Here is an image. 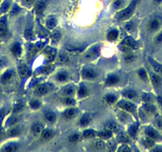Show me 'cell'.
<instances>
[{
  "mask_svg": "<svg viewBox=\"0 0 162 152\" xmlns=\"http://www.w3.org/2000/svg\"><path fill=\"white\" fill-rule=\"evenodd\" d=\"M95 136H97V132L92 129H87L83 132V136L84 138H92Z\"/></svg>",
  "mask_w": 162,
  "mask_h": 152,
  "instance_id": "cell-32",
  "label": "cell"
},
{
  "mask_svg": "<svg viewBox=\"0 0 162 152\" xmlns=\"http://www.w3.org/2000/svg\"><path fill=\"white\" fill-rule=\"evenodd\" d=\"M155 43L156 44H161V43H162V31L160 34H158V35L155 37Z\"/></svg>",
  "mask_w": 162,
  "mask_h": 152,
  "instance_id": "cell-54",
  "label": "cell"
},
{
  "mask_svg": "<svg viewBox=\"0 0 162 152\" xmlns=\"http://www.w3.org/2000/svg\"><path fill=\"white\" fill-rule=\"evenodd\" d=\"M7 32V27H6V24L5 21L1 20L0 21V36H3L5 35Z\"/></svg>",
  "mask_w": 162,
  "mask_h": 152,
  "instance_id": "cell-34",
  "label": "cell"
},
{
  "mask_svg": "<svg viewBox=\"0 0 162 152\" xmlns=\"http://www.w3.org/2000/svg\"><path fill=\"white\" fill-rule=\"evenodd\" d=\"M75 92H76V86H68L65 89V94L68 96V97L74 95Z\"/></svg>",
  "mask_w": 162,
  "mask_h": 152,
  "instance_id": "cell-28",
  "label": "cell"
},
{
  "mask_svg": "<svg viewBox=\"0 0 162 152\" xmlns=\"http://www.w3.org/2000/svg\"><path fill=\"white\" fill-rule=\"evenodd\" d=\"M122 44L127 45L132 49H138V44L135 41V40L130 37V36H127V37L124 38V40L122 41Z\"/></svg>",
  "mask_w": 162,
  "mask_h": 152,
  "instance_id": "cell-8",
  "label": "cell"
},
{
  "mask_svg": "<svg viewBox=\"0 0 162 152\" xmlns=\"http://www.w3.org/2000/svg\"><path fill=\"white\" fill-rule=\"evenodd\" d=\"M123 95L124 96L125 98H127V99L133 100V99H134V98H136L137 93L134 91V90H125V91L123 93Z\"/></svg>",
  "mask_w": 162,
  "mask_h": 152,
  "instance_id": "cell-18",
  "label": "cell"
},
{
  "mask_svg": "<svg viewBox=\"0 0 162 152\" xmlns=\"http://www.w3.org/2000/svg\"><path fill=\"white\" fill-rule=\"evenodd\" d=\"M25 37L27 40H32L34 38V32L32 31L31 29H26L25 31Z\"/></svg>",
  "mask_w": 162,
  "mask_h": 152,
  "instance_id": "cell-44",
  "label": "cell"
},
{
  "mask_svg": "<svg viewBox=\"0 0 162 152\" xmlns=\"http://www.w3.org/2000/svg\"><path fill=\"white\" fill-rule=\"evenodd\" d=\"M10 7H11V3H9L8 1H5L0 7V12L1 13H6V12H7Z\"/></svg>",
  "mask_w": 162,
  "mask_h": 152,
  "instance_id": "cell-40",
  "label": "cell"
},
{
  "mask_svg": "<svg viewBox=\"0 0 162 152\" xmlns=\"http://www.w3.org/2000/svg\"><path fill=\"white\" fill-rule=\"evenodd\" d=\"M118 30L116 29H113V30H110L108 34H107V38L110 41H115L116 39L118 38Z\"/></svg>",
  "mask_w": 162,
  "mask_h": 152,
  "instance_id": "cell-29",
  "label": "cell"
},
{
  "mask_svg": "<svg viewBox=\"0 0 162 152\" xmlns=\"http://www.w3.org/2000/svg\"><path fill=\"white\" fill-rule=\"evenodd\" d=\"M104 101L107 104H114L117 101V97L113 93H108L105 95Z\"/></svg>",
  "mask_w": 162,
  "mask_h": 152,
  "instance_id": "cell-22",
  "label": "cell"
},
{
  "mask_svg": "<svg viewBox=\"0 0 162 152\" xmlns=\"http://www.w3.org/2000/svg\"><path fill=\"white\" fill-rule=\"evenodd\" d=\"M157 101H158V102H159L160 105L162 106V98H161V97H158V98H157Z\"/></svg>",
  "mask_w": 162,
  "mask_h": 152,
  "instance_id": "cell-61",
  "label": "cell"
},
{
  "mask_svg": "<svg viewBox=\"0 0 162 152\" xmlns=\"http://www.w3.org/2000/svg\"><path fill=\"white\" fill-rule=\"evenodd\" d=\"M68 59V57L67 56L64 54H60L59 56H58V62L60 63H65Z\"/></svg>",
  "mask_w": 162,
  "mask_h": 152,
  "instance_id": "cell-53",
  "label": "cell"
},
{
  "mask_svg": "<svg viewBox=\"0 0 162 152\" xmlns=\"http://www.w3.org/2000/svg\"><path fill=\"white\" fill-rule=\"evenodd\" d=\"M146 134L147 136L154 139V140H158V139H161V135L155 129L152 128H148L146 129Z\"/></svg>",
  "mask_w": 162,
  "mask_h": 152,
  "instance_id": "cell-6",
  "label": "cell"
},
{
  "mask_svg": "<svg viewBox=\"0 0 162 152\" xmlns=\"http://www.w3.org/2000/svg\"><path fill=\"white\" fill-rule=\"evenodd\" d=\"M149 61L151 63L152 66L153 67V70H154V71L156 72V74L162 75V65L158 64L157 63L153 61V59H149Z\"/></svg>",
  "mask_w": 162,
  "mask_h": 152,
  "instance_id": "cell-19",
  "label": "cell"
},
{
  "mask_svg": "<svg viewBox=\"0 0 162 152\" xmlns=\"http://www.w3.org/2000/svg\"><path fill=\"white\" fill-rule=\"evenodd\" d=\"M21 128L19 126H11V128L7 131V135L9 136H16L20 133Z\"/></svg>",
  "mask_w": 162,
  "mask_h": 152,
  "instance_id": "cell-14",
  "label": "cell"
},
{
  "mask_svg": "<svg viewBox=\"0 0 162 152\" xmlns=\"http://www.w3.org/2000/svg\"><path fill=\"white\" fill-rule=\"evenodd\" d=\"M97 136L99 137H100V139H109L111 138V136H112V132L106 129L104 131L97 132Z\"/></svg>",
  "mask_w": 162,
  "mask_h": 152,
  "instance_id": "cell-16",
  "label": "cell"
},
{
  "mask_svg": "<svg viewBox=\"0 0 162 152\" xmlns=\"http://www.w3.org/2000/svg\"><path fill=\"white\" fill-rule=\"evenodd\" d=\"M22 108H23V105H22V102H17L15 106H14V111L15 113H17V112H19L20 110H22Z\"/></svg>",
  "mask_w": 162,
  "mask_h": 152,
  "instance_id": "cell-52",
  "label": "cell"
},
{
  "mask_svg": "<svg viewBox=\"0 0 162 152\" xmlns=\"http://www.w3.org/2000/svg\"><path fill=\"white\" fill-rule=\"evenodd\" d=\"M18 9H17V6H14V7L13 8V10H12V11H11V13L12 14H17L18 13Z\"/></svg>",
  "mask_w": 162,
  "mask_h": 152,
  "instance_id": "cell-60",
  "label": "cell"
},
{
  "mask_svg": "<svg viewBox=\"0 0 162 152\" xmlns=\"http://www.w3.org/2000/svg\"><path fill=\"white\" fill-rule=\"evenodd\" d=\"M118 151H123V152L131 151V149L128 147V146H126V145H123L122 147L118 148Z\"/></svg>",
  "mask_w": 162,
  "mask_h": 152,
  "instance_id": "cell-55",
  "label": "cell"
},
{
  "mask_svg": "<svg viewBox=\"0 0 162 152\" xmlns=\"http://www.w3.org/2000/svg\"><path fill=\"white\" fill-rule=\"evenodd\" d=\"M137 3H138V0H133L130 3V4L127 6V7L121 11L119 13L117 14V18L118 20L120 21H125L126 19L130 18V16L133 14V11L135 10L136 7Z\"/></svg>",
  "mask_w": 162,
  "mask_h": 152,
  "instance_id": "cell-1",
  "label": "cell"
},
{
  "mask_svg": "<svg viewBox=\"0 0 162 152\" xmlns=\"http://www.w3.org/2000/svg\"><path fill=\"white\" fill-rule=\"evenodd\" d=\"M93 146L98 149H105L107 148V145L102 139H96L93 142Z\"/></svg>",
  "mask_w": 162,
  "mask_h": 152,
  "instance_id": "cell-27",
  "label": "cell"
},
{
  "mask_svg": "<svg viewBox=\"0 0 162 152\" xmlns=\"http://www.w3.org/2000/svg\"><path fill=\"white\" fill-rule=\"evenodd\" d=\"M50 90L49 86L46 84H42V85L38 86L36 90H35V93H37V95L43 96L44 94L48 93V92Z\"/></svg>",
  "mask_w": 162,
  "mask_h": 152,
  "instance_id": "cell-9",
  "label": "cell"
},
{
  "mask_svg": "<svg viewBox=\"0 0 162 152\" xmlns=\"http://www.w3.org/2000/svg\"><path fill=\"white\" fill-rule=\"evenodd\" d=\"M76 113H77V110H76V108H69L66 109L64 114H65V116L66 118L71 119V118H73V117H75Z\"/></svg>",
  "mask_w": 162,
  "mask_h": 152,
  "instance_id": "cell-17",
  "label": "cell"
},
{
  "mask_svg": "<svg viewBox=\"0 0 162 152\" xmlns=\"http://www.w3.org/2000/svg\"><path fill=\"white\" fill-rule=\"evenodd\" d=\"M44 117L46 119V121H48L49 122H53L56 120V114L53 112L49 111V112H47L45 113Z\"/></svg>",
  "mask_w": 162,
  "mask_h": 152,
  "instance_id": "cell-37",
  "label": "cell"
},
{
  "mask_svg": "<svg viewBox=\"0 0 162 152\" xmlns=\"http://www.w3.org/2000/svg\"><path fill=\"white\" fill-rule=\"evenodd\" d=\"M154 124L157 128L160 129V130H162V119L161 118L156 119V120H155Z\"/></svg>",
  "mask_w": 162,
  "mask_h": 152,
  "instance_id": "cell-51",
  "label": "cell"
},
{
  "mask_svg": "<svg viewBox=\"0 0 162 152\" xmlns=\"http://www.w3.org/2000/svg\"><path fill=\"white\" fill-rule=\"evenodd\" d=\"M155 2L157 3H161V2H162V0H155Z\"/></svg>",
  "mask_w": 162,
  "mask_h": 152,
  "instance_id": "cell-63",
  "label": "cell"
},
{
  "mask_svg": "<svg viewBox=\"0 0 162 152\" xmlns=\"http://www.w3.org/2000/svg\"><path fill=\"white\" fill-rule=\"evenodd\" d=\"M119 81V78L115 75H109L106 79V84L108 86H114L117 84Z\"/></svg>",
  "mask_w": 162,
  "mask_h": 152,
  "instance_id": "cell-11",
  "label": "cell"
},
{
  "mask_svg": "<svg viewBox=\"0 0 162 152\" xmlns=\"http://www.w3.org/2000/svg\"><path fill=\"white\" fill-rule=\"evenodd\" d=\"M56 49L52 48H47L44 49V53L46 55V60L48 62H52L55 59L56 56Z\"/></svg>",
  "mask_w": 162,
  "mask_h": 152,
  "instance_id": "cell-10",
  "label": "cell"
},
{
  "mask_svg": "<svg viewBox=\"0 0 162 152\" xmlns=\"http://www.w3.org/2000/svg\"><path fill=\"white\" fill-rule=\"evenodd\" d=\"M52 70H53V66L52 65H46L42 69V73H43V74H49V73L52 71Z\"/></svg>",
  "mask_w": 162,
  "mask_h": 152,
  "instance_id": "cell-43",
  "label": "cell"
},
{
  "mask_svg": "<svg viewBox=\"0 0 162 152\" xmlns=\"http://www.w3.org/2000/svg\"><path fill=\"white\" fill-rule=\"evenodd\" d=\"M54 136V132L50 130V129H45L44 131H42V138L44 140H49Z\"/></svg>",
  "mask_w": 162,
  "mask_h": 152,
  "instance_id": "cell-15",
  "label": "cell"
},
{
  "mask_svg": "<svg viewBox=\"0 0 162 152\" xmlns=\"http://www.w3.org/2000/svg\"><path fill=\"white\" fill-rule=\"evenodd\" d=\"M119 49L123 52H125V53H129V52H130V51L132 50L131 48H130L127 45H125V44H121V45L119 46Z\"/></svg>",
  "mask_w": 162,
  "mask_h": 152,
  "instance_id": "cell-47",
  "label": "cell"
},
{
  "mask_svg": "<svg viewBox=\"0 0 162 152\" xmlns=\"http://www.w3.org/2000/svg\"><path fill=\"white\" fill-rule=\"evenodd\" d=\"M57 23V20L55 18H49L46 21V26L50 29H52L55 28Z\"/></svg>",
  "mask_w": 162,
  "mask_h": 152,
  "instance_id": "cell-36",
  "label": "cell"
},
{
  "mask_svg": "<svg viewBox=\"0 0 162 152\" xmlns=\"http://www.w3.org/2000/svg\"><path fill=\"white\" fill-rule=\"evenodd\" d=\"M105 128L108 130V131H111V132H118L119 131V127L117 124H115L114 122H107L106 124Z\"/></svg>",
  "mask_w": 162,
  "mask_h": 152,
  "instance_id": "cell-13",
  "label": "cell"
},
{
  "mask_svg": "<svg viewBox=\"0 0 162 152\" xmlns=\"http://www.w3.org/2000/svg\"><path fill=\"white\" fill-rule=\"evenodd\" d=\"M68 78V75L65 71H60L57 74V79L60 82V83H63V82H66Z\"/></svg>",
  "mask_w": 162,
  "mask_h": 152,
  "instance_id": "cell-30",
  "label": "cell"
},
{
  "mask_svg": "<svg viewBox=\"0 0 162 152\" xmlns=\"http://www.w3.org/2000/svg\"><path fill=\"white\" fill-rule=\"evenodd\" d=\"M142 143H143L144 146H146V147H153L155 144V141L154 139H151L149 137H145L142 139Z\"/></svg>",
  "mask_w": 162,
  "mask_h": 152,
  "instance_id": "cell-25",
  "label": "cell"
},
{
  "mask_svg": "<svg viewBox=\"0 0 162 152\" xmlns=\"http://www.w3.org/2000/svg\"><path fill=\"white\" fill-rule=\"evenodd\" d=\"M151 96L149 95V94H144L143 95V100L146 102H149L151 101Z\"/></svg>",
  "mask_w": 162,
  "mask_h": 152,
  "instance_id": "cell-57",
  "label": "cell"
},
{
  "mask_svg": "<svg viewBox=\"0 0 162 152\" xmlns=\"http://www.w3.org/2000/svg\"><path fill=\"white\" fill-rule=\"evenodd\" d=\"M118 106L125 112H128L130 113H135V110H136V107L132 102L127 101H120L118 103Z\"/></svg>",
  "mask_w": 162,
  "mask_h": 152,
  "instance_id": "cell-2",
  "label": "cell"
},
{
  "mask_svg": "<svg viewBox=\"0 0 162 152\" xmlns=\"http://www.w3.org/2000/svg\"><path fill=\"white\" fill-rule=\"evenodd\" d=\"M138 124H131L128 128V134L131 137H135L137 135V132H138Z\"/></svg>",
  "mask_w": 162,
  "mask_h": 152,
  "instance_id": "cell-20",
  "label": "cell"
},
{
  "mask_svg": "<svg viewBox=\"0 0 162 152\" xmlns=\"http://www.w3.org/2000/svg\"><path fill=\"white\" fill-rule=\"evenodd\" d=\"M122 4H123V0H116L114 3V6L115 8H118L122 6Z\"/></svg>",
  "mask_w": 162,
  "mask_h": 152,
  "instance_id": "cell-56",
  "label": "cell"
},
{
  "mask_svg": "<svg viewBox=\"0 0 162 152\" xmlns=\"http://www.w3.org/2000/svg\"><path fill=\"white\" fill-rule=\"evenodd\" d=\"M125 29L129 32L132 31V30H133V26H132L131 24H127V25L125 26Z\"/></svg>",
  "mask_w": 162,
  "mask_h": 152,
  "instance_id": "cell-59",
  "label": "cell"
},
{
  "mask_svg": "<svg viewBox=\"0 0 162 152\" xmlns=\"http://www.w3.org/2000/svg\"><path fill=\"white\" fill-rule=\"evenodd\" d=\"M62 102L66 106H74L76 104V101L72 99L71 97H66V98H63L62 99Z\"/></svg>",
  "mask_w": 162,
  "mask_h": 152,
  "instance_id": "cell-35",
  "label": "cell"
},
{
  "mask_svg": "<svg viewBox=\"0 0 162 152\" xmlns=\"http://www.w3.org/2000/svg\"><path fill=\"white\" fill-rule=\"evenodd\" d=\"M51 38H52V41H58L60 38V34L58 31H54L51 35Z\"/></svg>",
  "mask_w": 162,
  "mask_h": 152,
  "instance_id": "cell-45",
  "label": "cell"
},
{
  "mask_svg": "<svg viewBox=\"0 0 162 152\" xmlns=\"http://www.w3.org/2000/svg\"><path fill=\"white\" fill-rule=\"evenodd\" d=\"M82 75L86 79H95L97 77V73L92 69H84L82 71Z\"/></svg>",
  "mask_w": 162,
  "mask_h": 152,
  "instance_id": "cell-7",
  "label": "cell"
},
{
  "mask_svg": "<svg viewBox=\"0 0 162 152\" xmlns=\"http://www.w3.org/2000/svg\"><path fill=\"white\" fill-rule=\"evenodd\" d=\"M82 138H83V136L80 134H79V133H74V134L71 135L70 136L68 137V139L71 142H78L80 140H81Z\"/></svg>",
  "mask_w": 162,
  "mask_h": 152,
  "instance_id": "cell-38",
  "label": "cell"
},
{
  "mask_svg": "<svg viewBox=\"0 0 162 152\" xmlns=\"http://www.w3.org/2000/svg\"><path fill=\"white\" fill-rule=\"evenodd\" d=\"M14 78V72L12 70H8L6 72L3 74L1 76V82L3 84H7V83H11L13 81Z\"/></svg>",
  "mask_w": 162,
  "mask_h": 152,
  "instance_id": "cell-3",
  "label": "cell"
},
{
  "mask_svg": "<svg viewBox=\"0 0 162 152\" xmlns=\"http://www.w3.org/2000/svg\"><path fill=\"white\" fill-rule=\"evenodd\" d=\"M117 139L118 142L123 143H125L129 142V137L127 135L124 133V132H118L117 135Z\"/></svg>",
  "mask_w": 162,
  "mask_h": 152,
  "instance_id": "cell-23",
  "label": "cell"
},
{
  "mask_svg": "<svg viewBox=\"0 0 162 152\" xmlns=\"http://www.w3.org/2000/svg\"><path fill=\"white\" fill-rule=\"evenodd\" d=\"M134 59H135L134 56H133V55H132V54H130V52L125 55V57H124V59H125L126 62H131V61H133Z\"/></svg>",
  "mask_w": 162,
  "mask_h": 152,
  "instance_id": "cell-50",
  "label": "cell"
},
{
  "mask_svg": "<svg viewBox=\"0 0 162 152\" xmlns=\"http://www.w3.org/2000/svg\"><path fill=\"white\" fill-rule=\"evenodd\" d=\"M11 52L13 53L14 56L16 57L20 56L22 54V46L19 43H15L13 44V46L11 47Z\"/></svg>",
  "mask_w": 162,
  "mask_h": 152,
  "instance_id": "cell-12",
  "label": "cell"
},
{
  "mask_svg": "<svg viewBox=\"0 0 162 152\" xmlns=\"http://www.w3.org/2000/svg\"><path fill=\"white\" fill-rule=\"evenodd\" d=\"M100 51V47L99 45L94 46L89 49L88 51L85 53V57L87 59H94L99 56Z\"/></svg>",
  "mask_w": 162,
  "mask_h": 152,
  "instance_id": "cell-4",
  "label": "cell"
},
{
  "mask_svg": "<svg viewBox=\"0 0 162 152\" xmlns=\"http://www.w3.org/2000/svg\"><path fill=\"white\" fill-rule=\"evenodd\" d=\"M44 10V3H39L36 6V12L37 14H41Z\"/></svg>",
  "mask_w": 162,
  "mask_h": 152,
  "instance_id": "cell-49",
  "label": "cell"
},
{
  "mask_svg": "<svg viewBox=\"0 0 162 152\" xmlns=\"http://www.w3.org/2000/svg\"><path fill=\"white\" fill-rule=\"evenodd\" d=\"M29 106L33 109H39L41 108V106H42V104L38 100H32L29 102Z\"/></svg>",
  "mask_w": 162,
  "mask_h": 152,
  "instance_id": "cell-39",
  "label": "cell"
},
{
  "mask_svg": "<svg viewBox=\"0 0 162 152\" xmlns=\"http://www.w3.org/2000/svg\"><path fill=\"white\" fill-rule=\"evenodd\" d=\"M28 72H29V69H28V67H26V66H25V65L20 66V67H19V74L22 78L26 77V75H28Z\"/></svg>",
  "mask_w": 162,
  "mask_h": 152,
  "instance_id": "cell-33",
  "label": "cell"
},
{
  "mask_svg": "<svg viewBox=\"0 0 162 152\" xmlns=\"http://www.w3.org/2000/svg\"><path fill=\"white\" fill-rule=\"evenodd\" d=\"M161 24V20L159 18H153L148 24V29L149 31H156Z\"/></svg>",
  "mask_w": 162,
  "mask_h": 152,
  "instance_id": "cell-5",
  "label": "cell"
},
{
  "mask_svg": "<svg viewBox=\"0 0 162 152\" xmlns=\"http://www.w3.org/2000/svg\"><path fill=\"white\" fill-rule=\"evenodd\" d=\"M153 151H162V149H161V148H156V149H153Z\"/></svg>",
  "mask_w": 162,
  "mask_h": 152,
  "instance_id": "cell-62",
  "label": "cell"
},
{
  "mask_svg": "<svg viewBox=\"0 0 162 152\" xmlns=\"http://www.w3.org/2000/svg\"><path fill=\"white\" fill-rule=\"evenodd\" d=\"M107 148H108L110 151H113V150H115V147L116 146V143H115V142L113 140V139H108L107 142Z\"/></svg>",
  "mask_w": 162,
  "mask_h": 152,
  "instance_id": "cell-42",
  "label": "cell"
},
{
  "mask_svg": "<svg viewBox=\"0 0 162 152\" xmlns=\"http://www.w3.org/2000/svg\"><path fill=\"white\" fill-rule=\"evenodd\" d=\"M32 131L34 133V135L36 136H38V135L42 134V131H43V128H42V125L39 123H36L33 125V128H32Z\"/></svg>",
  "mask_w": 162,
  "mask_h": 152,
  "instance_id": "cell-24",
  "label": "cell"
},
{
  "mask_svg": "<svg viewBox=\"0 0 162 152\" xmlns=\"http://www.w3.org/2000/svg\"></svg>",
  "mask_w": 162,
  "mask_h": 152,
  "instance_id": "cell-64",
  "label": "cell"
},
{
  "mask_svg": "<svg viewBox=\"0 0 162 152\" xmlns=\"http://www.w3.org/2000/svg\"><path fill=\"white\" fill-rule=\"evenodd\" d=\"M138 76L141 78V79L144 80V81H146L148 80V74H147L146 71L143 68H141V69L138 70Z\"/></svg>",
  "mask_w": 162,
  "mask_h": 152,
  "instance_id": "cell-41",
  "label": "cell"
},
{
  "mask_svg": "<svg viewBox=\"0 0 162 152\" xmlns=\"http://www.w3.org/2000/svg\"><path fill=\"white\" fill-rule=\"evenodd\" d=\"M17 150V147H16L15 145H8L6 147H5L3 149V151H9V152H12V151H15Z\"/></svg>",
  "mask_w": 162,
  "mask_h": 152,
  "instance_id": "cell-48",
  "label": "cell"
},
{
  "mask_svg": "<svg viewBox=\"0 0 162 152\" xmlns=\"http://www.w3.org/2000/svg\"><path fill=\"white\" fill-rule=\"evenodd\" d=\"M22 1L26 5H31V4H33L35 2V0H22Z\"/></svg>",
  "mask_w": 162,
  "mask_h": 152,
  "instance_id": "cell-58",
  "label": "cell"
},
{
  "mask_svg": "<svg viewBox=\"0 0 162 152\" xmlns=\"http://www.w3.org/2000/svg\"><path fill=\"white\" fill-rule=\"evenodd\" d=\"M90 121H91V119L88 116H87V115H84V116H82L79 121V124L82 127H85L87 126L90 123Z\"/></svg>",
  "mask_w": 162,
  "mask_h": 152,
  "instance_id": "cell-31",
  "label": "cell"
},
{
  "mask_svg": "<svg viewBox=\"0 0 162 152\" xmlns=\"http://www.w3.org/2000/svg\"><path fill=\"white\" fill-rule=\"evenodd\" d=\"M144 109L148 113H153L155 111V107L151 104H146L144 106Z\"/></svg>",
  "mask_w": 162,
  "mask_h": 152,
  "instance_id": "cell-46",
  "label": "cell"
},
{
  "mask_svg": "<svg viewBox=\"0 0 162 152\" xmlns=\"http://www.w3.org/2000/svg\"><path fill=\"white\" fill-rule=\"evenodd\" d=\"M150 79H151L152 83H153L154 86L159 87L160 86H161V78L157 75V74H153L152 73L151 75H150Z\"/></svg>",
  "mask_w": 162,
  "mask_h": 152,
  "instance_id": "cell-21",
  "label": "cell"
},
{
  "mask_svg": "<svg viewBox=\"0 0 162 152\" xmlns=\"http://www.w3.org/2000/svg\"><path fill=\"white\" fill-rule=\"evenodd\" d=\"M87 93H88L87 89L84 85L80 86L78 89V91H77V93H78V96L80 98H85L87 95Z\"/></svg>",
  "mask_w": 162,
  "mask_h": 152,
  "instance_id": "cell-26",
  "label": "cell"
}]
</instances>
